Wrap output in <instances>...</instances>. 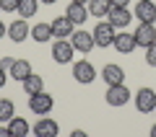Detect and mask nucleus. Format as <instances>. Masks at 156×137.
I'll return each mask as SVG.
<instances>
[{
	"label": "nucleus",
	"instance_id": "f257e3e1",
	"mask_svg": "<svg viewBox=\"0 0 156 137\" xmlns=\"http://www.w3.org/2000/svg\"><path fill=\"white\" fill-rule=\"evenodd\" d=\"M117 28L112 26L109 21H101V23H96L94 26V44L96 47H101V49H107V47H112V44H115V36H117Z\"/></svg>",
	"mask_w": 156,
	"mask_h": 137
},
{
	"label": "nucleus",
	"instance_id": "f03ea898",
	"mask_svg": "<svg viewBox=\"0 0 156 137\" xmlns=\"http://www.w3.org/2000/svg\"><path fill=\"white\" fill-rule=\"evenodd\" d=\"M130 91L125 88V83H117V85H107V93H104V99H107V104L109 106H115V109H120V106H125L130 101Z\"/></svg>",
	"mask_w": 156,
	"mask_h": 137
},
{
	"label": "nucleus",
	"instance_id": "7ed1b4c3",
	"mask_svg": "<svg viewBox=\"0 0 156 137\" xmlns=\"http://www.w3.org/2000/svg\"><path fill=\"white\" fill-rule=\"evenodd\" d=\"M52 106H55V99H52L50 93H44V91H39V93L29 96V109H31L37 116L50 114V111H52Z\"/></svg>",
	"mask_w": 156,
	"mask_h": 137
},
{
	"label": "nucleus",
	"instance_id": "20e7f679",
	"mask_svg": "<svg viewBox=\"0 0 156 137\" xmlns=\"http://www.w3.org/2000/svg\"><path fill=\"white\" fill-rule=\"evenodd\" d=\"M73 52H76V47H73L70 39H57V42L52 44V60H55L57 65L73 62Z\"/></svg>",
	"mask_w": 156,
	"mask_h": 137
},
{
	"label": "nucleus",
	"instance_id": "39448f33",
	"mask_svg": "<svg viewBox=\"0 0 156 137\" xmlns=\"http://www.w3.org/2000/svg\"><path fill=\"white\" fill-rule=\"evenodd\" d=\"M94 78H96V70H94V65H91L89 60L73 62V80H76V83L89 85V83H94Z\"/></svg>",
	"mask_w": 156,
	"mask_h": 137
},
{
	"label": "nucleus",
	"instance_id": "423d86ee",
	"mask_svg": "<svg viewBox=\"0 0 156 137\" xmlns=\"http://www.w3.org/2000/svg\"><path fill=\"white\" fill-rule=\"evenodd\" d=\"M135 109H138L140 114H151V111L156 109V91H151V88H138V91H135Z\"/></svg>",
	"mask_w": 156,
	"mask_h": 137
},
{
	"label": "nucleus",
	"instance_id": "0eeeda50",
	"mask_svg": "<svg viewBox=\"0 0 156 137\" xmlns=\"http://www.w3.org/2000/svg\"><path fill=\"white\" fill-rule=\"evenodd\" d=\"M135 47H151V44L156 42V23H140L138 28H135Z\"/></svg>",
	"mask_w": 156,
	"mask_h": 137
},
{
	"label": "nucleus",
	"instance_id": "6e6552de",
	"mask_svg": "<svg viewBox=\"0 0 156 137\" xmlns=\"http://www.w3.org/2000/svg\"><path fill=\"white\" fill-rule=\"evenodd\" d=\"M70 42H73V47H76V52H83V55L96 47V44H94V34L83 31V28H81V31H73L70 34Z\"/></svg>",
	"mask_w": 156,
	"mask_h": 137
},
{
	"label": "nucleus",
	"instance_id": "1a4fd4ad",
	"mask_svg": "<svg viewBox=\"0 0 156 137\" xmlns=\"http://www.w3.org/2000/svg\"><path fill=\"white\" fill-rule=\"evenodd\" d=\"M135 18H138L140 23H156V3L154 0H138Z\"/></svg>",
	"mask_w": 156,
	"mask_h": 137
},
{
	"label": "nucleus",
	"instance_id": "9d476101",
	"mask_svg": "<svg viewBox=\"0 0 156 137\" xmlns=\"http://www.w3.org/2000/svg\"><path fill=\"white\" fill-rule=\"evenodd\" d=\"M107 21H109L115 28H125V26H130V21H133V13H130L128 8H115L112 5L109 13H107Z\"/></svg>",
	"mask_w": 156,
	"mask_h": 137
},
{
	"label": "nucleus",
	"instance_id": "9b49d317",
	"mask_svg": "<svg viewBox=\"0 0 156 137\" xmlns=\"http://www.w3.org/2000/svg\"><path fill=\"white\" fill-rule=\"evenodd\" d=\"M31 129H34V135H37V137H55L57 132H60V127H57L55 119L42 116V119H37V124H34Z\"/></svg>",
	"mask_w": 156,
	"mask_h": 137
},
{
	"label": "nucleus",
	"instance_id": "f8f14e48",
	"mask_svg": "<svg viewBox=\"0 0 156 137\" xmlns=\"http://www.w3.org/2000/svg\"><path fill=\"white\" fill-rule=\"evenodd\" d=\"M31 34V28H29V23H26V18H18V21H11V26H8V36H11V42H16V44H21L23 39Z\"/></svg>",
	"mask_w": 156,
	"mask_h": 137
},
{
	"label": "nucleus",
	"instance_id": "ddd939ff",
	"mask_svg": "<svg viewBox=\"0 0 156 137\" xmlns=\"http://www.w3.org/2000/svg\"><path fill=\"white\" fill-rule=\"evenodd\" d=\"M65 16L73 21V26H81V23H86V21H89V16H91V13H89V8H86V5H81V3H70V5L65 8Z\"/></svg>",
	"mask_w": 156,
	"mask_h": 137
},
{
	"label": "nucleus",
	"instance_id": "4468645a",
	"mask_svg": "<svg viewBox=\"0 0 156 137\" xmlns=\"http://www.w3.org/2000/svg\"><path fill=\"white\" fill-rule=\"evenodd\" d=\"M101 78H104L107 85H117V83H125V70L120 65H104L101 67Z\"/></svg>",
	"mask_w": 156,
	"mask_h": 137
},
{
	"label": "nucleus",
	"instance_id": "2eb2a0df",
	"mask_svg": "<svg viewBox=\"0 0 156 137\" xmlns=\"http://www.w3.org/2000/svg\"><path fill=\"white\" fill-rule=\"evenodd\" d=\"M50 26H52V36H55V39H68V36L73 34V21H70L68 16L55 18Z\"/></svg>",
	"mask_w": 156,
	"mask_h": 137
},
{
	"label": "nucleus",
	"instance_id": "dca6fc26",
	"mask_svg": "<svg viewBox=\"0 0 156 137\" xmlns=\"http://www.w3.org/2000/svg\"><path fill=\"white\" fill-rule=\"evenodd\" d=\"M8 129H11V137H26L31 132V127L23 116H13V119H8Z\"/></svg>",
	"mask_w": 156,
	"mask_h": 137
},
{
	"label": "nucleus",
	"instance_id": "f3484780",
	"mask_svg": "<svg viewBox=\"0 0 156 137\" xmlns=\"http://www.w3.org/2000/svg\"><path fill=\"white\" fill-rule=\"evenodd\" d=\"M115 49L120 52V55H130V52L135 49V36L133 34H117L115 36Z\"/></svg>",
	"mask_w": 156,
	"mask_h": 137
},
{
	"label": "nucleus",
	"instance_id": "a211bd4d",
	"mask_svg": "<svg viewBox=\"0 0 156 137\" xmlns=\"http://www.w3.org/2000/svg\"><path fill=\"white\" fill-rule=\"evenodd\" d=\"M31 62H29V60H16V62H13V67H11V78H13V80H18V83H21L23 80V78H29V75H31Z\"/></svg>",
	"mask_w": 156,
	"mask_h": 137
},
{
	"label": "nucleus",
	"instance_id": "6ab92c4d",
	"mask_svg": "<svg viewBox=\"0 0 156 137\" xmlns=\"http://www.w3.org/2000/svg\"><path fill=\"white\" fill-rule=\"evenodd\" d=\"M21 85H23V91H26V96H34V93H39V91H44V80H42V75H34V72L29 78H23Z\"/></svg>",
	"mask_w": 156,
	"mask_h": 137
},
{
	"label": "nucleus",
	"instance_id": "aec40b11",
	"mask_svg": "<svg viewBox=\"0 0 156 137\" xmlns=\"http://www.w3.org/2000/svg\"><path fill=\"white\" fill-rule=\"evenodd\" d=\"M31 39L39 42V44L50 42V39H52V26H50V23H37V26L31 28Z\"/></svg>",
	"mask_w": 156,
	"mask_h": 137
},
{
	"label": "nucleus",
	"instance_id": "412c9836",
	"mask_svg": "<svg viewBox=\"0 0 156 137\" xmlns=\"http://www.w3.org/2000/svg\"><path fill=\"white\" fill-rule=\"evenodd\" d=\"M109 8H112L109 0H89V13L94 18H104L109 13Z\"/></svg>",
	"mask_w": 156,
	"mask_h": 137
},
{
	"label": "nucleus",
	"instance_id": "4be33fe9",
	"mask_svg": "<svg viewBox=\"0 0 156 137\" xmlns=\"http://www.w3.org/2000/svg\"><path fill=\"white\" fill-rule=\"evenodd\" d=\"M37 8H39V0H21L16 13H21V18H31L37 13Z\"/></svg>",
	"mask_w": 156,
	"mask_h": 137
},
{
	"label": "nucleus",
	"instance_id": "5701e85b",
	"mask_svg": "<svg viewBox=\"0 0 156 137\" xmlns=\"http://www.w3.org/2000/svg\"><path fill=\"white\" fill-rule=\"evenodd\" d=\"M16 116V106L11 99H0V122H8Z\"/></svg>",
	"mask_w": 156,
	"mask_h": 137
},
{
	"label": "nucleus",
	"instance_id": "b1692460",
	"mask_svg": "<svg viewBox=\"0 0 156 137\" xmlns=\"http://www.w3.org/2000/svg\"><path fill=\"white\" fill-rule=\"evenodd\" d=\"M146 65L156 67V42L151 44V47H146Z\"/></svg>",
	"mask_w": 156,
	"mask_h": 137
},
{
	"label": "nucleus",
	"instance_id": "393cba45",
	"mask_svg": "<svg viewBox=\"0 0 156 137\" xmlns=\"http://www.w3.org/2000/svg\"><path fill=\"white\" fill-rule=\"evenodd\" d=\"M18 3H21V0H0V8L5 13H11V11H18Z\"/></svg>",
	"mask_w": 156,
	"mask_h": 137
},
{
	"label": "nucleus",
	"instance_id": "a878e982",
	"mask_svg": "<svg viewBox=\"0 0 156 137\" xmlns=\"http://www.w3.org/2000/svg\"><path fill=\"white\" fill-rule=\"evenodd\" d=\"M13 62H16V60H13V57H3V60H0V67H3V70H5V72H11Z\"/></svg>",
	"mask_w": 156,
	"mask_h": 137
},
{
	"label": "nucleus",
	"instance_id": "bb28decb",
	"mask_svg": "<svg viewBox=\"0 0 156 137\" xmlns=\"http://www.w3.org/2000/svg\"><path fill=\"white\" fill-rule=\"evenodd\" d=\"M109 3H112L115 8H128V5H130V0H109Z\"/></svg>",
	"mask_w": 156,
	"mask_h": 137
},
{
	"label": "nucleus",
	"instance_id": "cd10ccee",
	"mask_svg": "<svg viewBox=\"0 0 156 137\" xmlns=\"http://www.w3.org/2000/svg\"><path fill=\"white\" fill-rule=\"evenodd\" d=\"M5 80H8V72H5V70H3V67H0V88L5 85Z\"/></svg>",
	"mask_w": 156,
	"mask_h": 137
},
{
	"label": "nucleus",
	"instance_id": "c85d7f7f",
	"mask_svg": "<svg viewBox=\"0 0 156 137\" xmlns=\"http://www.w3.org/2000/svg\"><path fill=\"white\" fill-rule=\"evenodd\" d=\"M3 36H8V26H5L3 21H0V39H3Z\"/></svg>",
	"mask_w": 156,
	"mask_h": 137
},
{
	"label": "nucleus",
	"instance_id": "c756f323",
	"mask_svg": "<svg viewBox=\"0 0 156 137\" xmlns=\"http://www.w3.org/2000/svg\"><path fill=\"white\" fill-rule=\"evenodd\" d=\"M0 137H11V129L8 127H0Z\"/></svg>",
	"mask_w": 156,
	"mask_h": 137
},
{
	"label": "nucleus",
	"instance_id": "7c9ffc66",
	"mask_svg": "<svg viewBox=\"0 0 156 137\" xmlns=\"http://www.w3.org/2000/svg\"><path fill=\"white\" fill-rule=\"evenodd\" d=\"M39 3H44V5H55L57 0H39Z\"/></svg>",
	"mask_w": 156,
	"mask_h": 137
},
{
	"label": "nucleus",
	"instance_id": "2f4dec72",
	"mask_svg": "<svg viewBox=\"0 0 156 137\" xmlns=\"http://www.w3.org/2000/svg\"><path fill=\"white\" fill-rule=\"evenodd\" d=\"M70 3H81V5H89V0H70Z\"/></svg>",
	"mask_w": 156,
	"mask_h": 137
},
{
	"label": "nucleus",
	"instance_id": "473e14b6",
	"mask_svg": "<svg viewBox=\"0 0 156 137\" xmlns=\"http://www.w3.org/2000/svg\"><path fill=\"white\" fill-rule=\"evenodd\" d=\"M151 137H156V124H154V127H151Z\"/></svg>",
	"mask_w": 156,
	"mask_h": 137
},
{
	"label": "nucleus",
	"instance_id": "72a5a7b5",
	"mask_svg": "<svg viewBox=\"0 0 156 137\" xmlns=\"http://www.w3.org/2000/svg\"><path fill=\"white\" fill-rule=\"evenodd\" d=\"M0 13H3V8H0Z\"/></svg>",
	"mask_w": 156,
	"mask_h": 137
}]
</instances>
